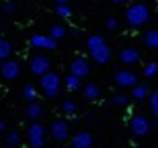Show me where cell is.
Masks as SVG:
<instances>
[{
  "label": "cell",
  "instance_id": "15",
  "mask_svg": "<svg viewBox=\"0 0 158 148\" xmlns=\"http://www.w3.org/2000/svg\"><path fill=\"white\" fill-rule=\"evenodd\" d=\"M144 43L150 49H158V28H152V31L144 32Z\"/></svg>",
  "mask_w": 158,
  "mask_h": 148
},
{
  "label": "cell",
  "instance_id": "23",
  "mask_svg": "<svg viewBox=\"0 0 158 148\" xmlns=\"http://www.w3.org/2000/svg\"><path fill=\"white\" fill-rule=\"evenodd\" d=\"M150 110H152V114L158 118V89L150 93Z\"/></svg>",
  "mask_w": 158,
  "mask_h": 148
},
{
  "label": "cell",
  "instance_id": "12",
  "mask_svg": "<svg viewBox=\"0 0 158 148\" xmlns=\"http://www.w3.org/2000/svg\"><path fill=\"white\" fill-rule=\"evenodd\" d=\"M71 144H73L75 148H89L93 144V138H91V134H89V132H79L77 136H73Z\"/></svg>",
  "mask_w": 158,
  "mask_h": 148
},
{
  "label": "cell",
  "instance_id": "16",
  "mask_svg": "<svg viewBox=\"0 0 158 148\" xmlns=\"http://www.w3.org/2000/svg\"><path fill=\"white\" fill-rule=\"evenodd\" d=\"M83 95H85V99H98V97L102 95V89H99V85L89 83V85H85Z\"/></svg>",
  "mask_w": 158,
  "mask_h": 148
},
{
  "label": "cell",
  "instance_id": "17",
  "mask_svg": "<svg viewBox=\"0 0 158 148\" xmlns=\"http://www.w3.org/2000/svg\"><path fill=\"white\" fill-rule=\"evenodd\" d=\"M65 85H67L69 91H75V89L81 87V77L75 75V73H69V75H67V79H65Z\"/></svg>",
  "mask_w": 158,
  "mask_h": 148
},
{
  "label": "cell",
  "instance_id": "30",
  "mask_svg": "<svg viewBox=\"0 0 158 148\" xmlns=\"http://www.w3.org/2000/svg\"><path fill=\"white\" fill-rule=\"evenodd\" d=\"M114 4H124V2H128V0H112Z\"/></svg>",
  "mask_w": 158,
  "mask_h": 148
},
{
  "label": "cell",
  "instance_id": "13",
  "mask_svg": "<svg viewBox=\"0 0 158 148\" xmlns=\"http://www.w3.org/2000/svg\"><path fill=\"white\" fill-rule=\"evenodd\" d=\"M69 71L75 73V75H79V77H85V75L89 73V63L85 59H75L73 63H71Z\"/></svg>",
  "mask_w": 158,
  "mask_h": 148
},
{
  "label": "cell",
  "instance_id": "25",
  "mask_svg": "<svg viewBox=\"0 0 158 148\" xmlns=\"http://www.w3.org/2000/svg\"><path fill=\"white\" fill-rule=\"evenodd\" d=\"M19 144H20V136L16 134V132L6 136V146H19Z\"/></svg>",
  "mask_w": 158,
  "mask_h": 148
},
{
  "label": "cell",
  "instance_id": "32",
  "mask_svg": "<svg viewBox=\"0 0 158 148\" xmlns=\"http://www.w3.org/2000/svg\"><path fill=\"white\" fill-rule=\"evenodd\" d=\"M57 4H61V2H69V0H55Z\"/></svg>",
  "mask_w": 158,
  "mask_h": 148
},
{
  "label": "cell",
  "instance_id": "1",
  "mask_svg": "<svg viewBox=\"0 0 158 148\" xmlns=\"http://www.w3.org/2000/svg\"><path fill=\"white\" fill-rule=\"evenodd\" d=\"M87 49H89V55L93 57V61H98L102 65L110 63V59H112V51H110L106 39L99 37V35H93V37L87 39Z\"/></svg>",
  "mask_w": 158,
  "mask_h": 148
},
{
  "label": "cell",
  "instance_id": "8",
  "mask_svg": "<svg viewBox=\"0 0 158 148\" xmlns=\"http://www.w3.org/2000/svg\"><path fill=\"white\" fill-rule=\"evenodd\" d=\"M0 73L4 79H16L20 75V65L16 61H4L0 67Z\"/></svg>",
  "mask_w": 158,
  "mask_h": 148
},
{
  "label": "cell",
  "instance_id": "2",
  "mask_svg": "<svg viewBox=\"0 0 158 148\" xmlns=\"http://www.w3.org/2000/svg\"><path fill=\"white\" fill-rule=\"evenodd\" d=\"M148 20H150V10L144 2H136V4L128 6V10H126V23L130 24V27H134V28L144 27Z\"/></svg>",
  "mask_w": 158,
  "mask_h": 148
},
{
  "label": "cell",
  "instance_id": "24",
  "mask_svg": "<svg viewBox=\"0 0 158 148\" xmlns=\"http://www.w3.org/2000/svg\"><path fill=\"white\" fill-rule=\"evenodd\" d=\"M142 73H144V77H154V75L158 73V63H148Z\"/></svg>",
  "mask_w": 158,
  "mask_h": 148
},
{
  "label": "cell",
  "instance_id": "20",
  "mask_svg": "<svg viewBox=\"0 0 158 148\" xmlns=\"http://www.w3.org/2000/svg\"><path fill=\"white\" fill-rule=\"evenodd\" d=\"M49 35H51L53 39H57V41H59V39H63V37H65V28L61 27V24H53V27H51V31H49Z\"/></svg>",
  "mask_w": 158,
  "mask_h": 148
},
{
  "label": "cell",
  "instance_id": "21",
  "mask_svg": "<svg viewBox=\"0 0 158 148\" xmlns=\"http://www.w3.org/2000/svg\"><path fill=\"white\" fill-rule=\"evenodd\" d=\"M75 112H77V104H75L73 99H67V102H63V114H67V116H73Z\"/></svg>",
  "mask_w": 158,
  "mask_h": 148
},
{
  "label": "cell",
  "instance_id": "10",
  "mask_svg": "<svg viewBox=\"0 0 158 148\" xmlns=\"http://www.w3.org/2000/svg\"><path fill=\"white\" fill-rule=\"evenodd\" d=\"M120 61L126 65H134L140 61V51L136 49V47H126V49H122L120 51Z\"/></svg>",
  "mask_w": 158,
  "mask_h": 148
},
{
  "label": "cell",
  "instance_id": "28",
  "mask_svg": "<svg viewBox=\"0 0 158 148\" xmlns=\"http://www.w3.org/2000/svg\"><path fill=\"white\" fill-rule=\"evenodd\" d=\"M106 28H110V31H116V28H118V20L114 19V16H110V19L106 20Z\"/></svg>",
  "mask_w": 158,
  "mask_h": 148
},
{
  "label": "cell",
  "instance_id": "18",
  "mask_svg": "<svg viewBox=\"0 0 158 148\" xmlns=\"http://www.w3.org/2000/svg\"><path fill=\"white\" fill-rule=\"evenodd\" d=\"M12 55V45L8 41H0V59H8Z\"/></svg>",
  "mask_w": 158,
  "mask_h": 148
},
{
  "label": "cell",
  "instance_id": "11",
  "mask_svg": "<svg viewBox=\"0 0 158 148\" xmlns=\"http://www.w3.org/2000/svg\"><path fill=\"white\" fill-rule=\"evenodd\" d=\"M31 43H33L35 47H39V49H55V47H57V39H53L51 35H49V37L35 35V37L31 39Z\"/></svg>",
  "mask_w": 158,
  "mask_h": 148
},
{
  "label": "cell",
  "instance_id": "19",
  "mask_svg": "<svg viewBox=\"0 0 158 148\" xmlns=\"http://www.w3.org/2000/svg\"><path fill=\"white\" fill-rule=\"evenodd\" d=\"M27 116L31 118V120H37V118L41 116V106H39V104H28V108H27Z\"/></svg>",
  "mask_w": 158,
  "mask_h": 148
},
{
  "label": "cell",
  "instance_id": "27",
  "mask_svg": "<svg viewBox=\"0 0 158 148\" xmlns=\"http://www.w3.org/2000/svg\"><path fill=\"white\" fill-rule=\"evenodd\" d=\"M24 99H27V102H33L35 99V87L33 85H27V87H24Z\"/></svg>",
  "mask_w": 158,
  "mask_h": 148
},
{
  "label": "cell",
  "instance_id": "31",
  "mask_svg": "<svg viewBox=\"0 0 158 148\" xmlns=\"http://www.w3.org/2000/svg\"><path fill=\"white\" fill-rule=\"evenodd\" d=\"M154 128L158 130V118H156V120H154Z\"/></svg>",
  "mask_w": 158,
  "mask_h": 148
},
{
  "label": "cell",
  "instance_id": "26",
  "mask_svg": "<svg viewBox=\"0 0 158 148\" xmlns=\"http://www.w3.org/2000/svg\"><path fill=\"white\" fill-rule=\"evenodd\" d=\"M112 104H116V106H126V104H128V95H124V93H116V95L112 97Z\"/></svg>",
  "mask_w": 158,
  "mask_h": 148
},
{
  "label": "cell",
  "instance_id": "14",
  "mask_svg": "<svg viewBox=\"0 0 158 148\" xmlns=\"http://www.w3.org/2000/svg\"><path fill=\"white\" fill-rule=\"evenodd\" d=\"M132 97H134V99H138V102H142V99L150 97L148 85H146V83H136L134 87H132Z\"/></svg>",
  "mask_w": 158,
  "mask_h": 148
},
{
  "label": "cell",
  "instance_id": "9",
  "mask_svg": "<svg viewBox=\"0 0 158 148\" xmlns=\"http://www.w3.org/2000/svg\"><path fill=\"white\" fill-rule=\"evenodd\" d=\"M51 134H53V138H55V140L63 142V140L69 138V126H67L63 120L53 122V124H51Z\"/></svg>",
  "mask_w": 158,
  "mask_h": 148
},
{
  "label": "cell",
  "instance_id": "5",
  "mask_svg": "<svg viewBox=\"0 0 158 148\" xmlns=\"http://www.w3.org/2000/svg\"><path fill=\"white\" fill-rule=\"evenodd\" d=\"M130 130L134 132L136 136H146L150 132V122L146 120L144 116H140V114H138V116H134L130 120Z\"/></svg>",
  "mask_w": 158,
  "mask_h": 148
},
{
  "label": "cell",
  "instance_id": "4",
  "mask_svg": "<svg viewBox=\"0 0 158 148\" xmlns=\"http://www.w3.org/2000/svg\"><path fill=\"white\" fill-rule=\"evenodd\" d=\"M114 81H116L118 87H134L136 83H138V77H136L134 71H128V69H122L116 73V77H114Z\"/></svg>",
  "mask_w": 158,
  "mask_h": 148
},
{
  "label": "cell",
  "instance_id": "6",
  "mask_svg": "<svg viewBox=\"0 0 158 148\" xmlns=\"http://www.w3.org/2000/svg\"><path fill=\"white\" fill-rule=\"evenodd\" d=\"M45 130H43L41 124H31V128H28V144L33 148H39L43 146V142H45Z\"/></svg>",
  "mask_w": 158,
  "mask_h": 148
},
{
  "label": "cell",
  "instance_id": "3",
  "mask_svg": "<svg viewBox=\"0 0 158 148\" xmlns=\"http://www.w3.org/2000/svg\"><path fill=\"white\" fill-rule=\"evenodd\" d=\"M59 85H61V79H59L57 73L47 71L41 77V87H43V91H45L47 97H55L57 93H59Z\"/></svg>",
  "mask_w": 158,
  "mask_h": 148
},
{
  "label": "cell",
  "instance_id": "7",
  "mask_svg": "<svg viewBox=\"0 0 158 148\" xmlns=\"http://www.w3.org/2000/svg\"><path fill=\"white\" fill-rule=\"evenodd\" d=\"M49 69H51V61H49V57L37 55L33 61H31V73H35V75H45Z\"/></svg>",
  "mask_w": 158,
  "mask_h": 148
},
{
  "label": "cell",
  "instance_id": "22",
  "mask_svg": "<svg viewBox=\"0 0 158 148\" xmlns=\"http://www.w3.org/2000/svg\"><path fill=\"white\" fill-rule=\"evenodd\" d=\"M57 14H59L61 19H69L71 16V8L67 6V2H61V4L57 6Z\"/></svg>",
  "mask_w": 158,
  "mask_h": 148
},
{
  "label": "cell",
  "instance_id": "29",
  "mask_svg": "<svg viewBox=\"0 0 158 148\" xmlns=\"http://www.w3.org/2000/svg\"><path fill=\"white\" fill-rule=\"evenodd\" d=\"M4 12H14V4L12 2H6L4 4Z\"/></svg>",
  "mask_w": 158,
  "mask_h": 148
}]
</instances>
